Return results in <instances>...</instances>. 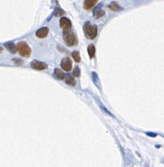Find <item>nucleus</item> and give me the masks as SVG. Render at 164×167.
<instances>
[{
    "label": "nucleus",
    "instance_id": "nucleus-8",
    "mask_svg": "<svg viewBox=\"0 0 164 167\" xmlns=\"http://www.w3.org/2000/svg\"><path fill=\"white\" fill-rule=\"evenodd\" d=\"M60 26L61 29L69 28L72 27V22L69 19L63 17L60 21Z\"/></svg>",
    "mask_w": 164,
    "mask_h": 167
},
{
    "label": "nucleus",
    "instance_id": "nucleus-14",
    "mask_svg": "<svg viewBox=\"0 0 164 167\" xmlns=\"http://www.w3.org/2000/svg\"><path fill=\"white\" fill-rule=\"evenodd\" d=\"M87 52L90 56V59H92L95 56V47L94 45L92 44H91L89 45L87 48Z\"/></svg>",
    "mask_w": 164,
    "mask_h": 167
},
{
    "label": "nucleus",
    "instance_id": "nucleus-13",
    "mask_svg": "<svg viewBox=\"0 0 164 167\" xmlns=\"http://www.w3.org/2000/svg\"><path fill=\"white\" fill-rule=\"evenodd\" d=\"M108 8L110 9V10H112L113 12H118L121 10H122V8L119 5L118 3L115 2H112L110 3V4L108 5Z\"/></svg>",
    "mask_w": 164,
    "mask_h": 167
},
{
    "label": "nucleus",
    "instance_id": "nucleus-7",
    "mask_svg": "<svg viewBox=\"0 0 164 167\" xmlns=\"http://www.w3.org/2000/svg\"><path fill=\"white\" fill-rule=\"evenodd\" d=\"M49 33V29L47 27H43L36 31V35L39 39L46 37Z\"/></svg>",
    "mask_w": 164,
    "mask_h": 167
},
{
    "label": "nucleus",
    "instance_id": "nucleus-12",
    "mask_svg": "<svg viewBox=\"0 0 164 167\" xmlns=\"http://www.w3.org/2000/svg\"><path fill=\"white\" fill-rule=\"evenodd\" d=\"M54 74L56 78L59 80H64L66 76L64 72H63L61 70L59 69H56L54 70Z\"/></svg>",
    "mask_w": 164,
    "mask_h": 167
},
{
    "label": "nucleus",
    "instance_id": "nucleus-9",
    "mask_svg": "<svg viewBox=\"0 0 164 167\" xmlns=\"http://www.w3.org/2000/svg\"><path fill=\"white\" fill-rule=\"evenodd\" d=\"M105 12L104 10H102L100 6H98L93 10V16L96 18H100L104 16Z\"/></svg>",
    "mask_w": 164,
    "mask_h": 167
},
{
    "label": "nucleus",
    "instance_id": "nucleus-17",
    "mask_svg": "<svg viewBox=\"0 0 164 167\" xmlns=\"http://www.w3.org/2000/svg\"><path fill=\"white\" fill-rule=\"evenodd\" d=\"M65 14V12L63 10L59 8H56L55 11H54V15L56 17H60L64 15Z\"/></svg>",
    "mask_w": 164,
    "mask_h": 167
},
{
    "label": "nucleus",
    "instance_id": "nucleus-19",
    "mask_svg": "<svg viewBox=\"0 0 164 167\" xmlns=\"http://www.w3.org/2000/svg\"><path fill=\"white\" fill-rule=\"evenodd\" d=\"M3 48L2 47H0V54L3 52Z\"/></svg>",
    "mask_w": 164,
    "mask_h": 167
},
{
    "label": "nucleus",
    "instance_id": "nucleus-5",
    "mask_svg": "<svg viewBox=\"0 0 164 167\" xmlns=\"http://www.w3.org/2000/svg\"><path fill=\"white\" fill-rule=\"evenodd\" d=\"M30 66L32 69L38 71L44 70L48 68V65L46 63L39 61L36 60H34L31 62Z\"/></svg>",
    "mask_w": 164,
    "mask_h": 167
},
{
    "label": "nucleus",
    "instance_id": "nucleus-18",
    "mask_svg": "<svg viewBox=\"0 0 164 167\" xmlns=\"http://www.w3.org/2000/svg\"><path fill=\"white\" fill-rule=\"evenodd\" d=\"M13 60L14 61V63H15L17 65H21L23 63V60L21 59H13Z\"/></svg>",
    "mask_w": 164,
    "mask_h": 167
},
{
    "label": "nucleus",
    "instance_id": "nucleus-3",
    "mask_svg": "<svg viewBox=\"0 0 164 167\" xmlns=\"http://www.w3.org/2000/svg\"><path fill=\"white\" fill-rule=\"evenodd\" d=\"M17 51L21 56L28 57L31 54V49L24 42H20L17 45Z\"/></svg>",
    "mask_w": 164,
    "mask_h": 167
},
{
    "label": "nucleus",
    "instance_id": "nucleus-10",
    "mask_svg": "<svg viewBox=\"0 0 164 167\" xmlns=\"http://www.w3.org/2000/svg\"><path fill=\"white\" fill-rule=\"evenodd\" d=\"M5 47L7 49L8 51L10 52L12 54H15L16 52L17 51V46H16L15 44H14L13 42H7L5 44Z\"/></svg>",
    "mask_w": 164,
    "mask_h": 167
},
{
    "label": "nucleus",
    "instance_id": "nucleus-11",
    "mask_svg": "<svg viewBox=\"0 0 164 167\" xmlns=\"http://www.w3.org/2000/svg\"><path fill=\"white\" fill-rule=\"evenodd\" d=\"M65 82L67 85L72 86H75L76 85V81L72 75H67L65 76Z\"/></svg>",
    "mask_w": 164,
    "mask_h": 167
},
{
    "label": "nucleus",
    "instance_id": "nucleus-4",
    "mask_svg": "<svg viewBox=\"0 0 164 167\" xmlns=\"http://www.w3.org/2000/svg\"><path fill=\"white\" fill-rule=\"evenodd\" d=\"M60 65L62 69L65 71L69 72L73 67V62L69 57H64L62 59Z\"/></svg>",
    "mask_w": 164,
    "mask_h": 167
},
{
    "label": "nucleus",
    "instance_id": "nucleus-6",
    "mask_svg": "<svg viewBox=\"0 0 164 167\" xmlns=\"http://www.w3.org/2000/svg\"><path fill=\"white\" fill-rule=\"evenodd\" d=\"M98 0H85L83 7L85 10L90 11L98 3Z\"/></svg>",
    "mask_w": 164,
    "mask_h": 167
},
{
    "label": "nucleus",
    "instance_id": "nucleus-15",
    "mask_svg": "<svg viewBox=\"0 0 164 167\" xmlns=\"http://www.w3.org/2000/svg\"><path fill=\"white\" fill-rule=\"evenodd\" d=\"M72 57L77 63H79L81 61V57L80 55V52L78 50H75L72 53Z\"/></svg>",
    "mask_w": 164,
    "mask_h": 167
},
{
    "label": "nucleus",
    "instance_id": "nucleus-2",
    "mask_svg": "<svg viewBox=\"0 0 164 167\" xmlns=\"http://www.w3.org/2000/svg\"><path fill=\"white\" fill-rule=\"evenodd\" d=\"M83 31L86 38L90 40H93L98 35V27L92 25L89 21L85 23L83 26Z\"/></svg>",
    "mask_w": 164,
    "mask_h": 167
},
{
    "label": "nucleus",
    "instance_id": "nucleus-16",
    "mask_svg": "<svg viewBox=\"0 0 164 167\" xmlns=\"http://www.w3.org/2000/svg\"><path fill=\"white\" fill-rule=\"evenodd\" d=\"M80 75L81 71L78 65H76L74 67V69L73 70V75L75 77H79L80 76Z\"/></svg>",
    "mask_w": 164,
    "mask_h": 167
},
{
    "label": "nucleus",
    "instance_id": "nucleus-1",
    "mask_svg": "<svg viewBox=\"0 0 164 167\" xmlns=\"http://www.w3.org/2000/svg\"><path fill=\"white\" fill-rule=\"evenodd\" d=\"M63 37L65 43L68 47L76 46L78 44L77 35L71 28L63 29Z\"/></svg>",
    "mask_w": 164,
    "mask_h": 167
}]
</instances>
